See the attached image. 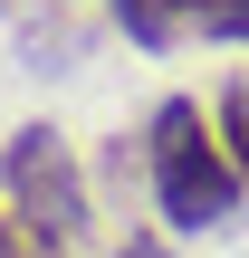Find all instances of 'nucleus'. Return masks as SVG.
<instances>
[{"label": "nucleus", "mask_w": 249, "mask_h": 258, "mask_svg": "<svg viewBox=\"0 0 249 258\" xmlns=\"http://www.w3.org/2000/svg\"><path fill=\"white\" fill-rule=\"evenodd\" d=\"M144 191H154L173 239H211V230L240 220L249 182H240V163H230V144H221L202 96H163L144 115Z\"/></svg>", "instance_id": "obj_1"}, {"label": "nucleus", "mask_w": 249, "mask_h": 258, "mask_svg": "<svg viewBox=\"0 0 249 258\" xmlns=\"http://www.w3.org/2000/svg\"><path fill=\"white\" fill-rule=\"evenodd\" d=\"M0 211L29 230V239H48V249H86L96 239V182H86V153L58 134V124H19L10 144H0Z\"/></svg>", "instance_id": "obj_2"}, {"label": "nucleus", "mask_w": 249, "mask_h": 258, "mask_svg": "<svg viewBox=\"0 0 249 258\" xmlns=\"http://www.w3.org/2000/svg\"><path fill=\"white\" fill-rule=\"evenodd\" d=\"M106 19H115L144 57H173V48H192V38L211 29V0H106Z\"/></svg>", "instance_id": "obj_3"}, {"label": "nucleus", "mask_w": 249, "mask_h": 258, "mask_svg": "<svg viewBox=\"0 0 249 258\" xmlns=\"http://www.w3.org/2000/svg\"><path fill=\"white\" fill-rule=\"evenodd\" d=\"M211 124H221V144H230V163H240V182H249V67H240V77H221Z\"/></svg>", "instance_id": "obj_4"}, {"label": "nucleus", "mask_w": 249, "mask_h": 258, "mask_svg": "<svg viewBox=\"0 0 249 258\" xmlns=\"http://www.w3.org/2000/svg\"><path fill=\"white\" fill-rule=\"evenodd\" d=\"M202 38H221V48H240L249 38V0H211V29Z\"/></svg>", "instance_id": "obj_5"}, {"label": "nucleus", "mask_w": 249, "mask_h": 258, "mask_svg": "<svg viewBox=\"0 0 249 258\" xmlns=\"http://www.w3.org/2000/svg\"><path fill=\"white\" fill-rule=\"evenodd\" d=\"M0 258H58V249H48V239H29V230L0 211Z\"/></svg>", "instance_id": "obj_6"}, {"label": "nucleus", "mask_w": 249, "mask_h": 258, "mask_svg": "<svg viewBox=\"0 0 249 258\" xmlns=\"http://www.w3.org/2000/svg\"><path fill=\"white\" fill-rule=\"evenodd\" d=\"M115 258H173V230H125V249Z\"/></svg>", "instance_id": "obj_7"}]
</instances>
